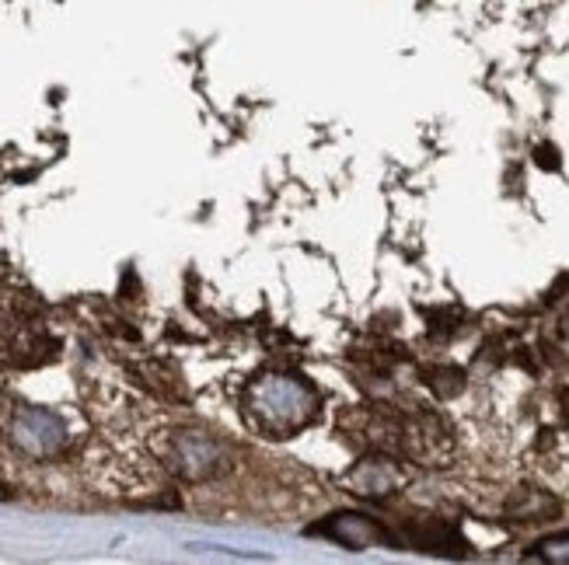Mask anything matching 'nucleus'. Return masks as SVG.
I'll return each instance as SVG.
<instances>
[{"instance_id":"obj_1","label":"nucleus","mask_w":569,"mask_h":565,"mask_svg":"<svg viewBox=\"0 0 569 565\" xmlns=\"http://www.w3.org/2000/svg\"><path fill=\"white\" fill-rule=\"evenodd\" d=\"M249 405H252V415L262 423V430L287 436V433L305 430L315 420L318 391L305 377L269 374L259 384H252Z\"/></svg>"},{"instance_id":"obj_2","label":"nucleus","mask_w":569,"mask_h":565,"mask_svg":"<svg viewBox=\"0 0 569 565\" xmlns=\"http://www.w3.org/2000/svg\"><path fill=\"white\" fill-rule=\"evenodd\" d=\"M311 534H321V537H329V542H339V545L357 548V552L367 548V545H375V542H388L395 548H402L399 537L381 531L378 524H370L367 517H357V513H342V517L318 524V527H311Z\"/></svg>"},{"instance_id":"obj_3","label":"nucleus","mask_w":569,"mask_h":565,"mask_svg":"<svg viewBox=\"0 0 569 565\" xmlns=\"http://www.w3.org/2000/svg\"><path fill=\"white\" fill-rule=\"evenodd\" d=\"M14 444L29 454H53L63 444V423L57 420L53 412H21L14 423Z\"/></svg>"},{"instance_id":"obj_4","label":"nucleus","mask_w":569,"mask_h":565,"mask_svg":"<svg viewBox=\"0 0 569 565\" xmlns=\"http://www.w3.org/2000/svg\"><path fill=\"white\" fill-rule=\"evenodd\" d=\"M176 454H179V468L189 478H210V475H217L220 468H224V461H228L224 447H220L213 436H203V433L179 436Z\"/></svg>"},{"instance_id":"obj_5","label":"nucleus","mask_w":569,"mask_h":565,"mask_svg":"<svg viewBox=\"0 0 569 565\" xmlns=\"http://www.w3.org/2000/svg\"><path fill=\"white\" fill-rule=\"evenodd\" d=\"M402 545L416 548V552H433V555H468V542L451 527V524H440V521H423V524H412L406 527Z\"/></svg>"},{"instance_id":"obj_6","label":"nucleus","mask_w":569,"mask_h":565,"mask_svg":"<svg viewBox=\"0 0 569 565\" xmlns=\"http://www.w3.org/2000/svg\"><path fill=\"white\" fill-rule=\"evenodd\" d=\"M350 485L360 496H388L402 485V472L391 457H367L357 464V472L350 475Z\"/></svg>"},{"instance_id":"obj_7","label":"nucleus","mask_w":569,"mask_h":565,"mask_svg":"<svg viewBox=\"0 0 569 565\" xmlns=\"http://www.w3.org/2000/svg\"><path fill=\"white\" fill-rule=\"evenodd\" d=\"M507 513L517 521H528V524H541V521H552L559 513V503L541 493V488H521V493H513V500L507 503Z\"/></svg>"},{"instance_id":"obj_8","label":"nucleus","mask_w":569,"mask_h":565,"mask_svg":"<svg viewBox=\"0 0 569 565\" xmlns=\"http://www.w3.org/2000/svg\"><path fill=\"white\" fill-rule=\"evenodd\" d=\"M433 381V391L440 398H451V395H458V391L465 387V374L461 371H455V366H437V371L430 374Z\"/></svg>"},{"instance_id":"obj_9","label":"nucleus","mask_w":569,"mask_h":565,"mask_svg":"<svg viewBox=\"0 0 569 565\" xmlns=\"http://www.w3.org/2000/svg\"><path fill=\"white\" fill-rule=\"evenodd\" d=\"M531 555L546 558V562H566L569 565V531L556 534V537H546V542H538Z\"/></svg>"}]
</instances>
